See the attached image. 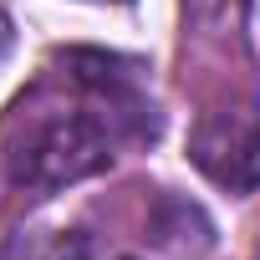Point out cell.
<instances>
[{"label":"cell","instance_id":"cell-1","mask_svg":"<svg viewBox=\"0 0 260 260\" xmlns=\"http://www.w3.org/2000/svg\"><path fill=\"white\" fill-rule=\"evenodd\" d=\"M107 133L92 112L77 107H46L26 117V127L11 138V179L26 189H56L72 179H87L107 164Z\"/></svg>","mask_w":260,"mask_h":260},{"label":"cell","instance_id":"cell-2","mask_svg":"<svg viewBox=\"0 0 260 260\" xmlns=\"http://www.w3.org/2000/svg\"><path fill=\"white\" fill-rule=\"evenodd\" d=\"M189 158L194 169L230 189V194H255L260 189V117L255 112H204L189 133Z\"/></svg>","mask_w":260,"mask_h":260},{"label":"cell","instance_id":"cell-3","mask_svg":"<svg viewBox=\"0 0 260 260\" xmlns=\"http://www.w3.org/2000/svg\"><path fill=\"white\" fill-rule=\"evenodd\" d=\"M6 51H11V21L0 16V56H6Z\"/></svg>","mask_w":260,"mask_h":260}]
</instances>
